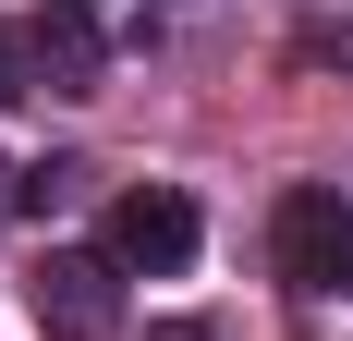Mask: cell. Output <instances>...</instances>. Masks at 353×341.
Segmentation results:
<instances>
[{
    "label": "cell",
    "instance_id": "3",
    "mask_svg": "<svg viewBox=\"0 0 353 341\" xmlns=\"http://www.w3.org/2000/svg\"><path fill=\"white\" fill-rule=\"evenodd\" d=\"M110 256H122V269H183V256H195V195L134 183V195L110 207Z\"/></svg>",
    "mask_w": 353,
    "mask_h": 341
},
{
    "label": "cell",
    "instance_id": "2",
    "mask_svg": "<svg viewBox=\"0 0 353 341\" xmlns=\"http://www.w3.org/2000/svg\"><path fill=\"white\" fill-rule=\"evenodd\" d=\"M268 256H281V280L292 293H353V195L341 183H292L281 195V220H268Z\"/></svg>",
    "mask_w": 353,
    "mask_h": 341
},
{
    "label": "cell",
    "instance_id": "6",
    "mask_svg": "<svg viewBox=\"0 0 353 341\" xmlns=\"http://www.w3.org/2000/svg\"><path fill=\"white\" fill-rule=\"evenodd\" d=\"M341 61H353V25H341Z\"/></svg>",
    "mask_w": 353,
    "mask_h": 341
},
{
    "label": "cell",
    "instance_id": "7",
    "mask_svg": "<svg viewBox=\"0 0 353 341\" xmlns=\"http://www.w3.org/2000/svg\"><path fill=\"white\" fill-rule=\"evenodd\" d=\"M61 12H85V0H61Z\"/></svg>",
    "mask_w": 353,
    "mask_h": 341
},
{
    "label": "cell",
    "instance_id": "5",
    "mask_svg": "<svg viewBox=\"0 0 353 341\" xmlns=\"http://www.w3.org/2000/svg\"><path fill=\"white\" fill-rule=\"evenodd\" d=\"M146 341H219V329H208V317H159Z\"/></svg>",
    "mask_w": 353,
    "mask_h": 341
},
{
    "label": "cell",
    "instance_id": "4",
    "mask_svg": "<svg viewBox=\"0 0 353 341\" xmlns=\"http://www.w3.org/2000/svg\"><path fill=\"white\" fill-rule=\"evenodd\" d=\"M25 86H37V37L0 25V98H25Z\"/></svg>",
    "mask_w": 353,
    "mask_h": 341
},
{
    "label": "cell",
    "instance_id": "1",
    "mask_svg": "<svg viewBox=\"0 0 353 341\" xmlns=\"http://www.w3.org/2000/svg\"><path fill=\"white\" fill-rule=\"evenodd\" d=\"M25 305H37L49 341H110L122 329V256L110 244H49L25 269Z\"/></svg>",
    "mask_w": 353,
    "mask_h": 341
}]
</instances>
